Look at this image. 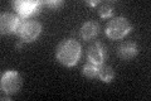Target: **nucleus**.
I'll return each instance as SVG.
<instances>
[{
	"mask_svg": "<svg viewBox=\"0 0 151 101\" xmlns=\"http://www.w3.org/2000/svg\"><path fill=\"white\" fill-rule=\"evenodd\" d=\"M81 53L82 47L79 44V42L73 39V38H68V39H64L58 44L55 57L57 61L63 66L72 67L77 65V62L81 58Z\"/></svg>",
	"mask_w": 151,
	"mask_h": 101,
	"instance_id": "obj_1",
	"label": "nucleus"
},
{
	"mask_svg": "<svg viewBox=\"0 0 151 101\" xmlns=\"http://www.w3.org/2000/svg\"><path fill=\"white\" fill-rule=\"evenodd\" d=\"M132 29L131 23L125 17L112 18L106 25V36L112 41H119L126 37Z\"/></svg>",
	"mask_w": 151,
	"mask_h": 101,
	"instance_id": "obj_2",
	"label": "nucleus"
},
{
	"mask_svg": "<svg viewBox=\"0 0 151 101\" xmlns=\"http://www.w3.org/2000/svg\"><path fill=\"white\" fill-rule=\"evenodd\" d=\"M22 19V18H20ZM42 32V24L35 19H22L18 27L17 34L22 39V42L30 43L34 42L39 37Z\"/></svg>",
	"mask_w": 151,
	"mask_h": 101,
	"instance_id": "obj_3",
	"label": "nucleus"
},
{
	"mask_svg": "<svg viewBox=\"0 0 151 101\" xmlns=\"http://www.w3.org/2000/svg\"><path fill=\"white\" fill-rule=\"evenodd\" d=\"M0 87H1L3 94L13 95L17 94L22 87V77L17 71L9 70L1 75V81H0Z\"/></svg>",
	"mask_w": 151,
	"mask_h": 101,
	"instance_id": "obj_4",
	"label": "nucleus"
},
{
	"mask_svg": "<svg viewBox=\"0 0 151 101\" xmlns=\"http://www.w3.org/2000/svg\"><path fill=\"white\" fill-rule=\"evenodd\" d=\"M42 5L40 1L35 0H15L13 1V7L19 14V18L22 19H30L33 15H35L39 12V8Z\"/></svg>",
	"mask_w": 151,
	"mask_h": 101,
	"instance_id": "obj_5",
	"label": "nucleus"
},
{
	"mask_svg": "<svg viewBox=\"0 0 151 101\" xmlns=\"http://www.w3.org/2000/svg\"><path fill=\"white\" fill-rule=\"evenodd\" d=\"M20 20L22 19L15 14L1 13V15H0V32H1V34L17 33Z\"/></svg>",
	"mask_w": 151,
	"mask_h": 101,
	"instance_id": "obj_6",
	"label": "nucleus"
},
{
	"mask_svg": "<svg viewBox=\"0 0 151 101\" xmlns=\"http://www.w3.org/2000/svg\"><path fill=\"white\" fill-rule=\"evenodd\" d=\"M106 57H107V49L102 43L96 42L88 47V49H87L88 62H91L93 65H97V66H101L105 62Z\"/></svg>",
	"mask_w": 151,
	"mask_h": 101,
	"instance_id": "obj_7",
	"label": "nucleus"
},
{
	"mask_svg": "<svg viewBox=\"0 0 151 101\" xmlns=\"http://www.w3.org/2000/svg\"><path fill=\"white\" fill-rule=\"evenodd\" d=\"M139 53V46L135 42H126L122 43L119 47V56L122 60L129 61L132 60L134 57H136Z\"/></svg>",
	"mask_w": 151,
	"mask_h": 101,
	"instance_id": "obj_8",
	"label": "nucleus"
},
{
	"mask_svg": "<svg viewBox=\"0 0 151 101\" xmlns=\"http://www.w3.org/2000/svg\"><path fill=\"white\" fill-rule=\"evenodd\" d=\"M98 31H100V25L98 23L93 22V20H88L86 23H83V25L81 27V37L84 41H91L94 37L98 34Z\"/></svg>",
	"mask_w": 151,
	"mask_h": 101,
	"instance_id": "obj_9",
	"label": "nucleus"
},
{
	"mask_svg": "<svg viewBox=\"0 0 151 101\" xmlns=\"http://www.w3.org/2000/svg\"><path fill=\"white\" fill-rule=\"evenodd\" d=\"M98 77H100V80L103 81V82L108 84L115 77V72H113L111 66L102 63L101 66H98Z\"/></svg>",
	"mask_w": 151,
	"mask_h": 101,
	"instance_id": "obj_10",
	"label": "nucleus"
},
{
	"mask_svg": "<svg viewBox=\"0 0 151 101\" xmlns=\"http://www.w3.org/2000/svg\"><path fill=\"white\" fill-rule=\"evenodd\" d=\"M98 14L101 18H110L113 14V3L112 1H103L98 3Z\"/></svg>",
	"mask_w": 151,
	"mask_h": 101,
	"instance_id": "obj_11",
	"label": "nucleus"
},
{
	"mask_svg": "<svg viewBox=\"0 0 151 101\" xmlns=\"http://www.w3.org/2000/svg\"><path fill=\"white\" fill-rule=\"evenodd\" d=\"M82 73H83V76H86V77H88V78L98 77V66L88 62V63H86L83 66Z\"/></svg>",
	"mask_w": 151,
	"mask_h": 101,
	"instance_id": "obj_12",
	"label": "nucleus"
},
{
	"mask_svg": "<svg viewBox=\"0 0 151 101\" xmlns=\"http://www.w3.org/2000/svg\"><path fill=\"white\" fill-rule=\"evenodd\" d=\"M45 7H48V8H50V9H54V10H57L59 7H62L63 5V3L60 1V0H55V1H45V3H43Z\"/></svg>",
	"mask_w": 151,
	"mask_h": 101,
	"instance_id": "obj_13",
	"label": "nucleus"
},
{
	"mask_svg": "<svg viewBox=\"0 0 151 101\" xmlns=\"http://www.w3.org/2000/svg\"><path fill=\"white\" fill-rule=\"evenodd\" d=\"M88 5H91V7H96V5H98V1L96 0V1H86Z\"/></svg>",
	"mask_w": 151,
	"mask_h": 101,
	"instance_id": "obj_14",
	"label": "nucleus"
}]
</instances>
